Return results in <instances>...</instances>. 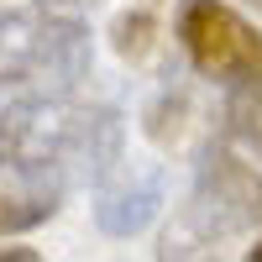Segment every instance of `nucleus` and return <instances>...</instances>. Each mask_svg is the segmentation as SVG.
<instances>
[{"mask_svg": "<svg viewBox=\"0 0 262 262\" xmlns=\"http://www.w3.org/2000/svg\"><path fill=\"white\" fill-rule=\"evenodd\" d=\"M32 53H37V6L0 11V90H27Z\"/></svg>", "mask_w": 262, "mask_h": 262, "instance_id": "6e6552de", "label": "nucleus"}, {"mask_svg": "<svg viewBox=\"0 0 262 262\" xmlns=\"http://www.w3.org/2000/svg\"><path fill=\"white\" fill-rule=\"evenodd\" d=\"M79 105L69 95H21L0 105V163H63Z\"/></svg>", "mask_w": 262, "mask_h": 262, "instance_id": "7ed1b4c3", "label": "nucleus"}, {"mask_svg": "<svg viewBox=\"0 0 262 262\" xmlns=\"http://www.w3.org/2000/svg\"><path fill=\"white\" fill-rule=\"evenodd\" d=\"M121 142H126V126L111 105H79L74 111V131H69V147H63V173L84 184H100L121 168Z\"/></svg>", "mask_w": 262, "mask_h": 262, "instance_id": "0eeeda50", "label": "nucleus"}, {"mask_svg": "<svg viewBox=\"0 0 262 262\" xmlns=\"http://www.w3.org/2000/svg\"><path fill=\"white\" fill-rule=\"evenodd\" d=\"M163 210V179L158 168H116L95 184V226L105 236H142Z\"/></svg>", "mask_w": 262, "mask_h": 262, "instance_id": "423d86ee", "label": "nucleus"}, {"mask_svg": "<svg viewBox=\"0 0 262 262\" xmlns=\"http://www.w3.org/2000/svg\"><path fill=\"white\" fill-rule=\"evenodd\" d=\"M63 163H0V236H21L53 221L69 194Z\"/></svg>", "mask_w": 262, "mask_h": 262, "instance_id": "39448f33", "label": "nucleus"}, {"mask_svg": "<svg viewBox=\"0 0 262 262\" xmlns=\"http://www.w3.org/2000/svg\"><path fill=\"white\" fill-rule=\"evenodd\" d=\"M226 121H231V137L262 163V84H231Z\"/></svg>", "mask_w": 262, "mask_h": 262, "instance_id": "1a4fd4ad", "label": "nucleus"}, {"mask_svg": "<svg viewBox=\"0 0 262 262\" xmlns=\"http://www.w3.org/2000/svg\"><path fill=\"white\" fill-rule=\"evenodd\" d=\"M262 221V173L242 163L231 147L210 142L200 152V173H194V194L179 215V226L163 236L158 257H189L205 252L221 236H242Z\"/></svg>", "mask_w": 262, "mask_h": 262, "instance_id": "f257e3e1", "label": "nucleus"}, {"mask_svg": "<svg viewBox=\"0 0 262 262\" xmlns=\"http://www.w3.org/2000/svg\"><path fill=\"white\" fill-rule=\"evenodd\" d=\"M90 27L74 11H48V0L37 6V53H32V74L27 90L32 95H74L90 79Z\"/></svg>", "mask_w": 262, "mask_h": 262, "instance_id": "20e7f679", "label": "nucleus"}, {"mask_svg": "<svg viewBox=\"0 0 262 262\" xmlns=\"http://www.w3.org/2000/svg\"><path fill=\"white\" fill-rule=\"evenodd\" d=\"M179 42L205 79L221 84H262V32L236 16L226 0H184Z\"/></svg>", "mask_w": 262, "mask_h": 262, "instance_id": "f03ea898", "label": "nucleus"}, {"mask_svg": "<svg viewBox=\"0 0 262 262\" xmlns=\"http://www.w3.org/2000/svg\"><path fill=\"white\" fill-rule=\"evenodd\" d=\"M247 6H252V11H262V0H247Z\"/></svg>", "mask_w": 262, "mask_h": 262, "instance_id": "9b49d317", "label": "nucleus"}, {"mask_svg": "<svg viewBox=\"0 0 262 262\" xmlns=\"http://www.w3.org/2000/svg\"><path fill=\"white\" fill-rule=\"evenodd\" d=\"M252 262H262V242H257V247H252Z\"/></svg>", "mask_w": 262, "mask_h": 262, "instance_id": "9d476101", "label": "nucleus"}]
</instances>
